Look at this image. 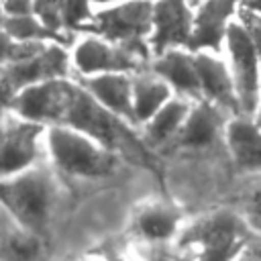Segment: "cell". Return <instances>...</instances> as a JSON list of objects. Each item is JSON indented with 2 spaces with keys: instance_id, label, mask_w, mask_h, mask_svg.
I'll list each match as a JSON object with an SVG mask.
<instances>
[{
  "instance_id": "obj_1",
  "label": "cell",
  "mask_w": 261,
  "mask_h": 261,
  "mask_svg": "<svg viewBox=\"0 0 261 261\" xmlns=\"http://www.w3.org/2000/svg\"><path fill=\"white\" fill-rule=\"evenodd\" d=\"M249 224L230 210L200 218L181 234V245L192 249L194 261H237L249 247Z\"/></svg>"
},
{
  "instance_id": "obj_2",
  "label": "cell",
  "mask_w": 261,
  "mask_h": 261,
  "mask_svg": "<svg viewBox=\"0 0 261 261\" xmlns=\"http://www.w3.org/2000/svg\"><path fill=\"white\" fill-rule=\"evenodd\" d=\"M2 202L6 212L29 232L43 228L55 204V184L51 173L33 167L12 177H4Z\"/></svg>"
},
{
  "instance_id": "obj_3",
  "label": "cell",
  "mask_w": 261,
  "mask_h": 261,
  "mask_svg": "<svg viewBox=\"0 0 261 261\" xmlns=\"http://www.w3.org/2000/svg\"><path fill=\"white\" fill-rule=\"evenodd\" d=\"M49 151L59 169L77 177H104L114 169L116 157L112 149L96 139L69 128L53 126L47 137Z\"/></svg>"
},
{
  "instance_id": "obj_4",
  "label": "cell",
  "mask_w": 261,
  "mask_h": 261,
  "mask_svg": "<svg viewBox=\"0 0 261 261\" xmlns=\"http://www.w3.org/2000/svg\"><path fill=\"white\" fill-rule=\"evenodd\" d=\"M84 31L96 33L108 43L126 47L147 59L149 51L145 39L153 35V4L149 0H126L94 14Z\"/></svg>"
},
{
  "instance_id": "obj_5",
  "label": "cell",
  "mask_w": 261,
  "mask_h": 261,
  "mask_svg": "<svg viewBox=\"0 0 261 261\" xmlns=\"http://www.w3.org/2000/svg\"><path fill=\"white\" fill-rule=\"evenodd\" d=\"M57 126L75 128L108 149H114L122 139H126V128L120 124L118 116L104 108L86 88H77L67 82V92Z\"/></svg>"
},
{
  "instance_id": "obj_6",
  "label": "cell",
  "mask_w": 261,
  "mask_h": 261,
  "mask_svg": "<svg viewBox=\"0 0 261 261\" xmlns=\"http://www.w3.org/2000/svg\"><path fill=\"white\" fill-rule=\"evenodd\" d=\"M224 43L230 57V71H232V82L239 98V110L243 116H253L255 112H259V104H261L259 53L241 22L228 24Z\"/></svg>"
},
{
  "instance_id": "obj_7",
  "label": "cell",
  "mask_w": 261,
  "mask_h": 261,
  "mask_svg": "<svg viewBox=\"0 0 261 261\" xmlns=\"http://www.w3.org/2000/svg\"><path fill=\"white\" fill-rule=\"evenodd\" d=\"M67 69H69L67 53L59 45H49L45 51H41L31 59L4 63V75H2L4 104H8L20 90L29 86L51 80H63L67 75Z\"/></svg>"
},
{
  "instance_id": "obj_8",
  "label": "cell",
  "mask_w": 261,
  "mask_h": 261,
  "mask_svg": "<svg viewBox=\"0 0 261 261\" xmlns=\"http://www.w3.org/2000/svg\"><path fill=\"white\" fill-rule=\"evenodd\" d=\"M190 6L188 0H157L153 4L151 49L155 55L190 45L196 22Z\"/></svg>"
},
{
  "instance_id": "obj_9",
  "label": "cell",
  "mask_w": 261,
  "mask_h": 261,
  "mask_svg": "<svg viewBox=\"0 0 261 261\" xmlns=\"http://www.w3.org/2000/svg\"><path fill=\"white\" fill-rule=\"evenodd\" d=\"M43 124L33 120H6L2 133V175L12 177L31 169L39 157Z\"/></svg>"
},
{
  "instance_id": "obj_10",
  "label": "cell",
  "mask_w": 261,
  "mask_h": 261,
  "mask_svg": "<svg viewBox=\"0 0 261 261\" xmlns=\"http://www.w3.org/2000/svg\"><path fill=\"white\" fill-rule=\"evenodd\" d=\"M65 92H67L65 80H51L20 90L6 106H10L24 120H33L39 124L43 122L57 124L63 108Z\"/></svg>"
},
{
  "instance_id": "obj_11",
  "label": "cell",
  "mask_w": 261,
  "mask_h": 261,
  "mask_svg": "<svg viewBox=\"0 0 261 261\" xmlns=\"http://www.w3.org/2000/svg\"><path fill=\"white\" fill-rule=\"evenodd\" d=\"M73 61L82 73H122L128 69H137L145 57L139 53L120 47V45H110L100 39H86L77 45Z\"/></svg>"
},
{
  "instance_id": "obj_12",
  "label": "cell",
  "mask_w": 261,
  "mask_h": 261,
  "mask_svg": "<svg viewBox=\"0 0 261 261\" xmlns=\"http://www.w3.org/2000/svg\"><path fill=\"white\" fill-rule=\"evenodd\" d=\"M243 0H204L194 22V35L188 45L192 53L212 49L218 51L222 41H226L228 18L234 12V6Z\"/></svg>"
},
{
  "instance_id": "obj_13",
  "label": "cell",
  "mask_w": 261,
  "mask_h": 261,
  "mask_svg": "<svg viewBox=\"0 0 261 261\" xmlns=\"http://www.w3.org/2000/svg\"><path fill=\"white\" fill-rule=\"evenodd\" d=\"M196 67H198V75H200V86H202V96H206V100L239 112V98H237V90H234V82H232V73H228L226 65L204 53L198 51L196 53Z\"/></svg>"
},
{
  "instance_id": "obj_14",
  "label": "cell",
  "mask_w": 261,
  "mask_h": 261,
  "mask_svg": "<svg viewBox=\"0 0 261 261\" xmlns=\"http://www.w3.org/2000/svg\"><path fill=\"white\" fill-rule=\"evenodd\" d=\"M84 88L112 114L137 122L133 106V80H128L126 75L98 73L96 77H88L84 82Z\"/></svg>"
},
{
  "instance_id": "obj_15",
  "label": "cell",
  "mask_w": 261,
  "mask_h": 261,
  "mask_svg": "<svg viewBox=\"0 0 261 261\" xmlns=\"http://www.w3.org/2000/svg\"><path fill=\"white\" fill-rule=\"evenodd\" d=\"M153 71L159 77H163L169 86H173L177 92L188 96H202L200 75L196 67V53H184L179 49L165 51L157 55Z\"/></svg>"
},
{
  "instance_id": "obj_16",
  "label": "cell",
  "mask_w": 261,
  "mask_h": 261,
  "mask_svg": "<svg viewBox=\"0 0 261 261\" xmlns=\"http://www.w3.org/2000/svg\"><path fill=\"white\" fill-rule=\"evenodd\" d=\"M222 114L218 104L210 100H202L196 108L190 110L179 135L175 137V143L181 147H208L216 141L220 128H222Z\"/></svg>"
},
{
  "instance_id": "obj_17",
  "label": "cell",
  "mask_w": 261,
  "mask_h": 261,
  "mask_svg": "<svg viewBox=\"0 0 261 261\" xmlns=\"http://www.w3.org/2000/svg\"><path fill=\"white\" fill-rule=\"evenodd\" d=\"M228 147L234 163L243 171L261 169V126L251 122L249 116L234 118L226 130Z\"/></svg>"
},
{
  "instance_id": "obj_18",
  "label": "cell",
  "mask_w": 261,
  "mask_h": 261,
  "mask_svg": "<svg viewBox=\"0 0 261 261\" xmlns=\"http://www.w3.org/2000/svg\"><path fill=\"white\" fill-rule=\"evenodd\" d=\"M181 214L167 204H147L139 210L135 218V230L151 243H161L171 239L179 230Z\"/></svg>"
},
{
  "instance_id": "obj_19",
  "label": "cell",
  "mask_w": 261,
  "mask_h": 261,
  "mask_svg": "<svg viewBox=\"0 0 261 261\" xmlns=\"http://www.w3.org/2000/svg\"><path fill=\"white\" fill-rule=\"evenodd\" d=\"M169 102V84L163 77L139 75L133 80V106L137 122H149Z\"/></svg>"
},
{
  "instance_id": "obj_20",
  "label": "cell",
  "mask_w": 261,
  "mask_h": 261,
  "mask_svg": "<svg viewBox=\"0 0 261 261\" xmlns=\"http://www.w3.org/2000/svg\"><path fill=\"white\" fill-rule=\"evenodd\" d=\"M190 108L184 100H169L151 120L147 126V141L153 145H163L179 135Z\"/></svg>"
},
{
  "instance_id": "obj_21",
  "label": "cell",
  "mask_w": 261,
  "mask_h": 261,
  "mask_svg": "<svg viewBox=\"0 0 261 261\" xmlns=\"http://www.w3.org/2000/svg\"><path fill=\"white\" fill-rule=\"evenodd\" d=\"M4 35L14 41H59L69 43V37L63 33H55L45 27L35 14H18V16H4Z\"/></svg>"
},
{
  "instance_id": "obj_22",
  "label": "cell",
  "mask_w": 261,
  "mask_h": 261,
  "mask_svg": "<svg viewBox=\"0 0 261 261\" xmlns=\"http://www.w3.org/2000/svg\"><path fill=\"white\" fill-rule=\"evenodd\" d=\"M61 16L65 29L84 31L94 18L90 10V0H61Z\"/></svg>"
},
{
  "instance_id": "obj_23",
  "label": "cell",
  "mask_w": 261,
  "mask_h": 261,
  "mask_svg": "<svg viewBox=\"0 0 261 261\" xmlns=\"http://www.w3.org/2000/svg\"><path fill=\"white\" fill-rule=\"evenodd\" d=\"M33 14L55 33L65 29L61 16V0H33Z\"/></svg>"
},
{
  "instance_id": "obj_24",
  "label": "cell",
  "mask_w": 261,
  "mask_h": 261,
  "mask_svg": "<svg viewBox=\"0 0 261 261\" xmlns=\"http://www.w3.org/2000/svg\"><path fill=\"white\" fill-rule=\"evenodd\" d=\"M243 218L247 224L261 234V179L247 192L245 196V212Z\"/></svg>"
},
{
  "instance_id": "obj_25",
  "label": "cell",
  "mask_w": 261,
  "mask_h": 261,
  "mask_svg": "<svg viewBox=\"0 0 261 261\" xmlns=\"http://www.w3.org/2000/svg\"><path fill=\"white\" fill-rule=\"evenodd\" d=\"M241 24L245 27V31L249 33L257 53H259V59H261V14L249 10V8H241Z\"/></svg>"
},
{
  "instance_id": "obj_26",
  "label": "cell",
  "mask_w": 261,
  "mask_h": 261,
  "mask_svg": "<svg viewBox=\"0 0 261 261\" xmlns=\"http://www.w3.org/2000/svg\"><path fill=\"white\" fill-rule=\"evenodd\" d=\"M4 12L8 16H18V14H33V0H2Z\"/></svg>"
},
{
  "instance_id": "obj_27",
  "label": "cell",
  "mask_w": 261,
  "mask_h": 261,
  "mask_svg": "<svg viewBox=\"0 0 261 261\" xmlns=\"http://www.w3.org/2000/svg\"><path fill=\"white\" fill-rule=\"evenodd\" d=\"M243 261H261V241L259 243H251L243 255Z\"/></svg>"
},
{
  "instance_id": "obj_28",
  "label": "cell",
  "mask_w": 261,
  "mask_h": 261,
  "mask_svg": "<svg viewBox=\"0 0 261 261\" xmlns=\"http://www.w3.org/2000/svg\"><path fill=\"white\" fill-rule=\"evenodd\" d=\"M243 6L253 10V12H257V14H261V0H243Z\"/></svg>"
},
{
  "instance_id": "obj_29",
  "label": "cell",
  "mask_w": 261,
  "mask_h": 261,
  "mask_svg": "<svg viewBox=\"0 0 261 261\" xmlns=\"http://www.w3.org/2000/svg\"><path fill=\"white\" fill-rule=\"evenodd\" d=\"M259 126H261V104H259V112H257V120H255Z\"/></svg>"
},
{
  "instance_id": "obj_30",
  "label": "cell",
  "mask_w": 261,
  "mask_h": 261,
  "mask_svg": "<svg viewBox=\"0 0 261 261\" xmlns=\"http://www.w3.org/2000/svg\"><path fill=\"white\" fill-rule=\"evenodd\" d=\"M94 2H98V4H106V2H118V0H94ZM126 2V0H124Z\"/></svg>"
},
{
  "instance_id": "obj_31",
  "label": "cell",
  "mask_w": 261,
  "mask_h": 261,
  "mask_svg": "<svg viewBox=\"0 0 261 261\" xmlns=\"http://www.w3.org/2000/svg\"><path fill=\"white\" fill-rule=\"evenodd\" d=\"M188 2H190V4H192V6H196V4H202V2H204V0H188Z\"/></svg>"
}]
</instances>
